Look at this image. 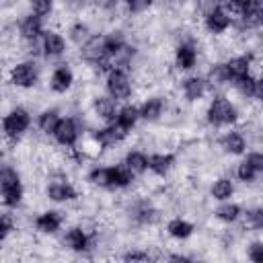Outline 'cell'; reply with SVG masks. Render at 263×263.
I'll return each mask as SVG.
<instances>
[{"label":"cell","instance_id":"cell-23","mask_svg":"<svg viewBox=\"0 0 263 263\" xmlns=\"http://www.w3.org/2000/svg\"><path fill=\"white\" fill-rule=\"evenodd\" d=\"M92 35H95V31H92V27H90L84 18H74V21L66 27V37H68L70 45L76 47V49H80Z\"/></svg>","mask_w":263,"mask_h":263},{"label":"cell","instance_id":"cell-19","mask_svg":"<svg viewBox=\"0 0 263 263\" xmlns=\"http://www.w3.org/2000/svg\"><path fill=\"white\" fill-rule=\"evenodd\" d=\"M177 152L171 150H154L148 156V173L164 179L175 166H177Z\"/></svg>","mask_w":263,"mask_h":263},{"label":"cell","instance_id":"cell-15","mask_svg":"<svg viewBox=\"0 0 263 263\" xmlns=\"http://www.w3.org/2000/svg\"><path fill=\"white\" fill-rule=\"evenodd\" d=\"M162 228H164L166 238H171V240H179V242L189 240V238L197 232V224H195L191 218L183 216V214L168 216L166 222L162 224Z\"/></svg>","mask_w":263,"mask_h":263},{"label":"cell","instance_id":"cell-20","mask_svg":"<svg viewBox=\"0 0 263 263\" xmlns=\"http://www.w3.org/2000/svg\"><path fill=\"white\" fill-rule=\"evenodd\" d=\"M16 27H18V37H21L23 41H31V39L43 37L45 29H47L45 18H43V16H37V14H33V12L23 14V16L18 18Z\"/></svg>","mask_w":263,"mask_h":263},{"label":"cell","instance_id":"cell-8","mask_svg":"<svg viewBox=\"0 0 263 263\" xmlns=\"http://www.w3.org/2000/svg\"><path fill=\"white\" fill-rule=\"evenodd\" d=\"M66 226H68V214L62 205H55V208L47 205L41 212H37L33 220L35 232L43 236H58Z\"/></svg>","mask_w":263,"mask_h":263},{"label":"cell","instance_id":"cell-21","mask_svg":"<svg viewBox=\"0 0 263 263\" xmlns=\"http://www.w3.org/2000/svg\"><path fill=\"white\" fill-rule=\"evenodd\" d=\"M62 117H64V113H62V109H60L58 105H47L45 109H41V111L35 115V129H37L39 134L51 138Z\"/></svg>","mask_w":263,"mask_h":263},{"label":"cell","instance_id":"cell-30","mask_svg":"<svg viewBox=\"0 0 263 263\" xmlns=\"http://www.w3.org/2000/svg\"><path fill=\"white\" fill-rule=\"evenodd\" d=\"M193 4H195L197 16L203 21L208 14H212L214 10H218L222 6V0H193Z\"/></svg>","mask_w":263,"mask_h":263},{"label":"cell","instance_id":"cell-13","mask_svg":"<svg viewBox=\"0 0 263 263\" xmlns=\"http://www.w3.org/2000/svg\"><path fill=\"white\" fill-rule=\"evenodd\" d=\"M84 129H82V123L78 121L76 115H64L51 136V140L62 146V148H74L78 144V140L82 138Z\"/></svg>","mask_w":263,"mask_h":263},{"label":"cell","instance_id":"cell-28","mask_svg":"<svg viewBox=\"0 0 263 263\" xmlns=\"http://www.w3.org/2000/svg\"><path fill=\"white\" fill-rule=\"evenodd\" d=\"M156 2L158 0H123L129 16H140V14L152 12L156 8Z\"/></svg>","mask_w":263,"mask_h":263},{"label":"cell","instance_id":"cell-1","mask_svg":"<svg viewBox=\"0 0 263 263\" xmlns=\"http://www.w3.org/2000/svg\"><path fill=\"white\" fill-rule=\"evenodd\" d=\"M45 64H47L45 60H29V58L18 60L4 76V82L12 84L18 90H33L43 84V74L51 68Z\"/></svg>","mask_w":263,"mask_h":263},{"label":"cell","instance_id":"cell-31","mask_svg":"<svg viewBox=\"0 0 263 263\" xmlns=\"http://www.w3.org/2000/svg\"><path fill=\"white\" fill-rule=\"evenodd\" d=\"M245 158H247V160L253 164V168L263 177V148H259V150H247Z\"/></svg>","mask_w":263,"mask_h":263},{"label":"cell","instance_id":"cell-2","mask_svg":"<svg viewBox=\"0 0 263 263\" xmlns=\"http://www.w3.org/2000/svg\"><path fill=\"white\" fill-rule=\"evenodd\" d=\"M0 197H2V208H21L25 197H27V185L21 168L10 162L2 160L0 168Z\"/></svg>","mask_w":263,"mask_h":263},{"label":"cell","instance_id":"cell-18","mask_svg":"<svg viewBox=\"0 0 263 263\" xmlns=\"http://www.w3.org/2000/svg\"><path fill=\"white\" fill-rule=\"evenodd\" d=\"M236 191H238V183L230 175H216L208 185V193L214 201L232 199V197H236Z\"/></svg>","mask_w":263,"mask_h":263},{"label":"cell","instance_id":"cell-3","mask_svg":"<svg viewBox=\"0 0 263 263\" xmlns=\"http://www.w3.org/2000/svg\"><path fill=\"white\" fill-rule=\"evenodd\" d=\"M238 121H240V111L226 92H216L208 99L205 123H210L216 129H226L238 125Z\"/></svg>","mask_w":263,"mask_h":263},{"label":"cell","instance_id":"cell-33","mask_svg":"<svg viewBox=\"0 0 263 263\" xmlns=\"http://www.w3.org/2000/svg\"><path fill=\"white\" fill-rule=\"evenodd\" d=\"M60 2H68V4H74V2H82V0H60Z\"/></svg>","mask_w":263,"mask_h":263},{"label":"cell","instance_id":"cell-16","mask_svg":"<svg viewBox=\"0 0 263 263\" xmlns=\"http://www.w3.org/2000/svg\"><path fill=\"white\" fill-rule=\"evenodd\" d=\"M119 107H121V103H119L117 99H113L111 95H107V92L97 95V97L90 101V105H88L90 113H92L101 123H111V121H115Z\"/></svg>","mask_w":263,"mask_h":263},{"label":"cell","instance_id":"cell-27","mask_svg":"<svg viewBox=\"0 0 263 263\" xmlns=\"http://www.w3.org/2000/svg\"><path fill=\"white\" fill-rule=\"evenodd\" d=\"M245 257L255 263H263V236H253L245 242Z\"/></svg>","mask_w":263,"mask_h":263},{"label":"cell","instance_id":"cell-25","mask_svg":"<svg viewBox=\"0 0 263 263\" xmlns=\"http://www.w3.org/2000/svg\"><path fill=\"white\" fill-rule=\"evenodd\" d=\"M115 121H117L119 125H123L125 129L134 132V129L140 125V121H142V115H140V107H138V103H134V101L121 103V107H119V111H117Z\"/></svg>","mask_w":263,"mask_h":263},{"label":"cell","instance_id":"cell-26","mask_svg":"<svg viewBox=\"0 0 263 263\" xmlns=\"http://www.w3.org/2000/svg\"><path fill=\"white\" fill-rule=\"evenodd\" d=\"M232 177L236 179V183H238V185H251V183H255L261 175L253 168V164H251L245 156H240V158H236V164H234V173H232Z\"/></svg>","mask_w":263,"mask_h":263},{"label":"cell","instance_id":"cell-24","mask_svg":"<svg viewBox=\"0 0 263 263\" xmlns=\"http://www.w3.org/2000/svg\"><path fill=\"white\" fill-rule=\"evenodd\" d=\"M148 152L146 150H142V148H138V146H132V148H127L125 150V154H123V164L136 175V177H144L146 173H148Z\"/></svg>","mask_w":263,"mask_h":263},{"label":"cell","instance_id":"cell-12","mask_svg":"<svg viewBox=\"0 0 263 263\" xmlns=\"http://www.w3.org/2000/svg\"><path fill=\"white\" fill-rule=\"evenodd\" d=\"M138 107H140L142 121L146 125H158L168 109V99L162 92H150L138 103Z\"/></svg>","mask_w":263,"mask_h":263},{"label":"cell","instance_id":"cell-4","mask_svg":"<svg viewBox=\"0 0 263 263\" xmlns=\"http://www.w3.org/2000/svg\"><path fill=\"white\" fill-rule=\"evenodd\" d=\"M35 127V113L25 105H14L2 117V138L10 142H21Z\"/></svg>","mask_w":263,"mask_h":263},{"label":"cell","instance_id":"cell-32","mask_svg":"<svg viewBox=\"0 0 263 263\" xmlns=\"http://www.w3.org/2000/svg\"><path fill=\"white\" fill-rule=\"evenodd\" d=\"M253 99L263 105V76H259L257 82H255V97H253Z\"/></svg>","mask_w":263,"mask_h":263},{"label":"cell","instance_id":"cell-5","mask_svg":"<svg viewBox=\"0 0 263 263\" xmlns=\"http://www.w3.org/2000/svg\"><path fill=\"white\" fill-rule=\"evenodd\" d=\"M103 84H105V92L111 95L113 99H117L119 103L134 101V97H136V84H134V76L129 70L111 68L105 74Z\"/></svg>","mask_w":263,"mask_h":263},{"label":"cell","instance_id":"cell-29","mask_svg":"<svg viewBox=\"0 0 263 263\" xmlns=\"http://www.w3.org/2000/svg\"><path fill=\"white\" fill-rule=\"evenodd\" d=\"M29 8H31L33 14L47 18V16H51L55 12L58 0H29Z\"/></svg>","mask_w":263,"mask_h":263},{"label":"cell","instance_id":"cell-22","mask_svg":"<svg viewBox=\"0 0 263 263\" xmlns=\"http://www.w3.org/2000/svg\"><path fill=\"white\" fill-rule=\"evenodd\" d=\"M242 210H245V205L238 199L232 197V199H226V201H216V205L212 210V216L220 224H236Z\"/></svg>","mask_w":263,"mask_h":263},{"label":"cell","instance_id":"cell-9","mask_svg":"<svg viewBox=\"0 0 263 263\" xmlns=\"http://www.w3.org/2000/svg\"><path fill=\"white\" fill-rule=\"evenodd\" d=\"M179 95L185 103H199L212 97V86L208 82V78L199 72H189L181 78L179 82Z\"/></svg>","mask_w":263,"mask_h":263},{"label":"cell","instance_id":"cell-17","mask_svg":"<svg viewBox=\"0 0 263 263\" xmlns=\"http://www.w3.org/2000/svg\"><path fill=\"white\" fill-rule=\"evenodd\" d=\"M201 27L208 35L212 37H220V35H226L232 31V16L228 14V10L224 6H220L218 10H214L212 14H208L203 21H201Z\"/></svg>","mask_w":263,"mask_h":263},{"label":"cell","instance_id":"cell-6","mask_svg":"<svg viewBox=\"0 0 263 263\" xmlns=\"http://www.w3.org/2000/svg\"><path fill=\"white\" fill-rule=\"evenodd\" d=\"M76 82H78L76 70H74V66H72L70 62H66V60L51 64L49 74H47V78H45V84H47L49 92L55 95V97H64V95L72 92V88L76 86Z\"/></svg>","mask_w":263,"mask_h":263},{"label":"cell","instance_id":"cell-11","mask_svg":"<svg viewBox=\"0 0 263 263\" xmlns=\"http://www.w3.org/2000/svg\"><path fill=\"white\" fill-rule=\"evenodd\" d=\"M41 41H43V53H45L47 64H55V62L66 60V55L72 47L68 37L60 29H45Z\"/></svg>","mask_w":263,"mask_h":263},{"label":"cell","instance_id":"cell-7","mask_svg":"<svg viewBox=\"0 0 263 263\" xmlns=\"http://www.w3.org/2000/svg\"><path fill=\"white\" fill-rule=\"evenodd\" d=\"M60 245L70 251L74 257H86L88 259V251H90V240H92V232H88L84 226L80 224H68L60 234H58Z\"/></svg>","mask_w":263,"mask_h":263},{"label":"cell","instance_id":"cell-10","mask_svg":"<svg viewBox=\"0 0 263 263\" xmlns=\"http://www.w3.org/2000/svg\"><path fill=\"white\" fill-rule=\"evenodd\" d=\"M199 60H201V49H199L197 39H193V41H181L173 49V66L181 74L195 72L197 66H199Z\"/></svg>","mask_w":263,"mask_h":263},{"label":"cell","instance_id":"cell-14","mask_svg":"<svg viewBox=\"0 0 263 263\" xmlns=\"http://www.w3.org/2000/svg\"><path fill=\"white\" fill-rule=\"evenodd\" d=\"M216 142H218V146L222 148V152L228 154V156H232V158L245 156L247 150L251 148L249 142H247V138H245V134H242V129H240L238 125L222 129V132L218 134Z\"/></svg>","mask_w":263,"mask_h":263}]
</instances>
